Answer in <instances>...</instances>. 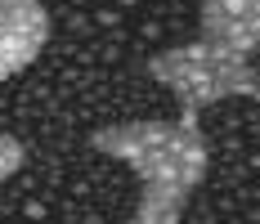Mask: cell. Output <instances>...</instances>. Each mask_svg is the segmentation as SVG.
Segmentation results:
<instances>
[{
    "label": "cell",
    "instance_id": "obj_5",
    "mask_svg": "<svg viewBox=\"0 0 260 224\" xmlns=\"http://www.w3.org/2000/svg\"><path fill=\"white\" fill-rule=\"evenodd\" d=\"M23 157H27V152H23V144H18L14 135H0V184L23 166Z\"/></svg>",
    "mask_w": 260,
    "mask_h": 224
},
{
    "label": "cell",
    "instance_id": "obj_1",
    "mask_svg": "<svg viewBox=\"0 0 260 224\" xmlns=\"http://www.w3.org/2000/svg\"><path fill=\"white\" fill-rule=\"evenodd\" d=\"M90 148L135 171L139 179L135 224H175L211 162L207 135L193 112H180V121H130L99 130L90 135Z\"/></svg>",
    "mask_w": 260,
    "mask_h": 224
},
{
    "label": "cell",
    "instance_id": "obj_2",
    "mask_svg": "<svg viewBox=\"0 0 260 224\" xmlns=\"http://www.w3.org/2000/svg\"><path fill=\"white\" fill-rule=\"evenodd\" d=\"M148 72L180 99L184 112H202L211 103L224 99H251L260 103V72L251 68V58H238L229 50H215L202 36L193 45H175V50L157 54L148 63Z\"/></svg>",
    "mask_w": 260,
    "mask_h": 224
},
{
    "label": "cell",
    "instance_id": "obj_4",
    "mask_svg": "<svg viewBox=\"0 0 260 224\" xmlns=\"http://www.w3.org/2000/svg\"><path fill=\"white\" fill-rule=\"evenodd\" d=\"M202 5V41L238 58L260 50V0H198Z\"/></svg>",
    "mask_w": 260,
    "mask_h": 224
},
{
    "label": "cell",
    "instance_id": "obj_3",
    "mask_svg": "<svg viewBox=\"0 0 260 224\" xmlns=\"http://www.w3.org/2000/svg\"><path fill=\"white\" fill-rule=\"evenodd\" d=\"M50 41V9L41 0H0V85L23 68Z\"/></svg>",
    "mask_w": 260,
    "mask_h": 224
}]
</instances>
